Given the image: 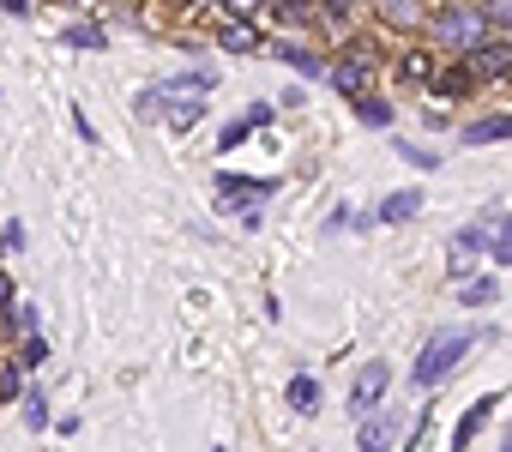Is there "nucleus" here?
<instances>
[{
  "label": "nucleus",
  "mask_w": 512,
  "mask_h": 452,
  "mask_svg": "<svg viewBox=\"0 0 512 452\" xmlns=\"http://www.w3.org/2000/svg\"><path fill=\"white\" fill-rule=\"evenodd\" d=\"M476 338H494V332H482V326H470V332H464V326H446V332H434V338L416 350V368H410V380H416L422 392H434V386H440V380H446V374H452L464 356H470V344H476Z\"/></svg>",
  "instance_id": "f257e3e1"
},
{
  "label": "nucleus",
  "mask_w": 512,
  "mask_h": 452,
  "mask_svg": "<svg viewBox=\"0 0 512 452\" xmlns=\"http://www.w3.org/2000/svg\"><path fill=\"white\" fill-rule=\"evenodd\" d=\"M428 37H434L440 49H452V55H470V49L488 37V19H482V7H464V0H452V7L428 13Z\"/></svg>",
  "instance_id": "f03ea898"
},
{
  "label": "nucleus",
  "mask_w": 512,
  "mask_h": 452,
  "mask_svg": "<svg viewBox=\"0 0 512 452\" xmlns=\"http://www.w3.org/2000/svg\"><path fill=\"white\" fill-rule=\"evenodd\" d=\"M374 73H380V55H374V43H350L332 67H326V85L338 91V97H368L374 91Z\"/></svg>",
  "instance_id": "7ed1b4c3"
},
{
  "label": "nucleus",
  "mask_w": 512,
  "mask_h": 452,
  "mask_svg": "<svg viewBox=\"0 0 512 452\" xmlns=\"http://www.w3.org/2000/svg\"><path fill=\"white\" fill-rule=\"evenodd\" d=\"M386 386H392V368L374 356L362 374H356V386H350V416L356 422H368V410H380V398H386Z\"/></svg>",
  "instance_id": "20e7f679"
},
{
  "label": "nucleus",
  "mask_w": 512,
  "mask_h": 452,
  "mask_svg": "<svg viewBox=\"0 0 512 452\" xmlns=\"http://www.w3.org/2000/svg\"><path fill=\"white\" fill-rule=\"evenodd\" d=\"M464 61H470V73H476V79H512V43H506V37H494V31H488Z\"/></svg>",
  "instance_id": "39448f33"
},
{
  "label": "nucleus",
  "mask_w": 512,
  "mask_h": 452,
  "mask_svg": "<svg viewBox=\"0 0 512 452\" xmlns=\"http://www.w3.org/2000/svg\"><path fill=\"white\" fill-rule=\"evenodd\" d=\"M266 193H278V181H266V175H217V199L223 205H241V211H253V205H260Z\"/></svg>",
  "instance_id": "423d86ee"
},
{
  "label": "nucleus",
  "mask_w": 512,
  "mask_h": 452,
  "mask_svg": "<svg viewBox=\"0 0 512 452\" xmlns=\"http://www.w3.org/2000/svg\"><path fill=\"white\" fill-rule=\"evenodd\" d=\"M494 404H500V398L488 392V398H476V404H470V410L458 416V434H452V452H470V440H476V434L488 428V416H494Z\"/></svg>",
  "instance_id": "0eeeda50"
},
{
  "label": "nucleus",
  "mask_w": 512,
  "mask_h": 452,
  "mask_svg": "<svg viewBox=\"0 0 512 452\" xmlns=\"http://www.w3.org/2000/svg\"><path fill=\"white\" fill-rule=\"evenodd\" d=\"M229 55H260V25L253 19H223V37H217Z\"/></svg>",
  "instance_id": "6e6552de"
},
{
  "label": "nucleus",
  "mask_w": 512,
  "mask_h": 452,
  "mask_svg": "<svg viewBox=\"0 0 512 452\" xmlns=\"http://www.w3.org/2000/svg\"><path fill=\"white\" fill-rule=\"evenodd\" d=\"M416 211H422V193H416V187H410V193H386V199L374 205V223H410Z\"/></svg>",
  "instance_id": "1a4fd4ad"
},
{
  "label": "nucleus",
  "mask_w": 512,
  "mask_h": 452,
  "mask_svg": "<svg viewBox=\"0 0 512 452\" xmlns=\"http://www.w3.org/2000/svg\"><path fill=\"white\" fill-rule=\"evenodd\" d=\"M482 248H494V242H488V223H470V230H458V236H452V272H464V260H476Z\"/></svg>",
  "instance_id": "9d476101"
},
{
  "label": "nucleus",
  "mask_w": 512,
  "mask_h": 452,
  "mask_svg": "<svg viewBox=\"0 0 512 452\" xmlns=\"http://www.w3.org/2000/svg\"><path fill=\"white\" fill-rule=\"evenodd\" d=\"M500 139H512V115H482L464 127V145H500Z\"/></svg>",
  "instance_id": "9b49d317"
},
{
  "label": "nucleus",
  "mask_w": 512,
  "mask_h": 452,
  "mask_svg": "<svg viewBox=\"0 0 512 452\" xmlns=\"http://www.w3.org/2000/svg\"><path fill=\"white\" fill-rule=\"evenodd\" d=\"M470 79H476V73H470V61L458 55V67H446V73H434V85H428V91L452 103V97H464V91H470Z\"/></svg>",
  "instance_id": "f8f14e48"
},
{
  "label": "nucleus",
  "mask_w": 512,
  "mask_h": 452,
  "mask_svg": "<svg viewBox=\"0 0 512 452\" xmlns=\"http://www.w3.org/2000/svg\"><path fill=\"white\" fill-rule=\"evenodd\" d=\"M278 61H290L302 79H326V61H320L314 49H302V43H278Z\"/></svg>",
  "instance_id": "ddd939ff"
},
{
  "label": "nucleus",
  "mask_w": 512,
  "mask_h": 452,
  "mask_svg": "<svg viewBox=\"0 0 512 452\" xmlns=\"http://www.w3.org/2000/svg\"><path fill=\"white\" fill-rule=\"evenodd\" d=\"M199 115H205V97H181V91H175V103H163V121H169L175 133H187Z\"/></svg>",
  "instance_id": "4468645a"
},
{
  "label": "nucleus",
  "mask_w": 512,
  "mask_h": 452,
  "mask_svg": "<svg viewBox=\"0 0 512 452\" xmlns=\"http://www.w3.org/2000/svg\"><path fill=\"white\" fill-rule=\"evenodd\" d=\"M284 398H290V410L314 416V410H320V380H314V374H296V380L284 386Z\"/></svg>",
  "instance_id": "2eb2a0df"
},
{
  "label": "nucleus",
  "mask_w": 512,
  "mask_h": 452,
  "mask_svg": "<svg viewBox=\"0 0 512 452\" xmlns=\"http://www.w3.org/2000/svg\"><path fill=\"white\" fill-rule=\"evenodd\" d=\"M19 404H25V428H31V434H43V428H49V392H43V386H25V398H19Z\"/></svg>",
  "instance_id": "dca6fc26"
},
{
  "label": "nucleus",
  "mask_w": 512,
  "mask_h": 452,
  "mask_svg": "<svg viewBox=\"0 0 512 452\" xmlns=\"http://www.w3.org/2000/svg\"><path fill=\"white\" fill-rule=\"evenodd\" d=\"M380 19H386V25H398V31H410V25H428L416 0H380Z\"/></svg>",
  "instance_id": "f3484780"
},
{
  "label": "nucleus",
  "mask_w": 512,
  "mask_h": 452,
  "mask_svg": "<svg viewBox=\"0 0 512 452\" xmlns=\"http://www.w3.org/2000/svg\"><path fill=\"white\" fill-rule=\"evenodd\" d=\"M392 416H374V422H362V446L356 452H392Z\"/></svg>",
  "instance_id": "a211bd4d"
},
{
  "label": "nucleus",
  "mask_w": 512,
  "mask_h": 452,
  "mask_svg": "<svg viewBox=\"0 0 512 452\" xmlns=\"http://www.w3.org/2000/svg\"><path fill=\"white\" fill-rule=\"evenodd\" d=\"M494 296H500V278H470V284L458 290V302H464V308H488Z\"/></svg>",
  "instance_id": "6ab92c4d"
},
{
  "label": "nucleus",
  "mask_w": 512,
  "mask_h": 452,
  "mask_svg": "<svg viewBox=\"0 0 512 452\" xmlns=\"http://www.w3.org/2000/svg\"><path fill=\"white\" fill-rule=\"evenodd\" d=\"M398 73H404V79H416V85H434V55H428V49H410Z\"/></svg>",
  "instance_id": "aec40b11"
},
{
  "label": "nucleus",
  "mask_w": 512,
  "mask_h": 452,
  "mask_svg": "<svg viewBox=\"0 0 512 452\" xmlns=\"http://www.w3.org/2000/svg\"><path fill=\"white\" fill-rule=\"evenodd\" d=\"M482 19L494 37H512V0H482Z\"/></svg>",
  "instance_id": "412c9836"
},
{
  "label": "nucleus",
  "mask_w": 512,
  "mask_h": 452,
  "mask_svg": "<svg viewBox=\"0 0 512 452\" xmlns=\"http://www.w3.org/2000/svg\"><path fill=\"white\" fill-rule=\"evenodd\" d=\"M356 115H362L368 127H392V103H386V97H362V103H356Z\"/></svg>",
  "instance_id": "4be33fe9"
},
{
  "label": "nucleus",
  "mask_w": 512,
  "mask_h": 452,
  "mask_svg": "<svg viewBox=\"0 0 512 452\" xmlns=\"http://www.w3.org/2000/svg\"><path fill=\"white\" fill-rule=\"evenodd\" d=\"M61 43H67V49H103V31H97V25H73Z\"/></svg>",
  "instance_id": "5701e85b"
},
{
  "label": "nucleus",
  "mask_w": 512,
  "mask_h": 452,
  "mask_svg": "<svg viewBox=\"0 0 512 452\" xmlns=\"http://www.w3.org/2000/svg\"><path fill=\"white\" fill-rule=\"evenodd\" d=\"M247 133H253V121L241 115V121H229V127L217 133V145H223V151H241V145H247Z\"/></svg>",
  "instance_id": "b1692460"
},
{
  "label": "nucleus",
  "mask_w": 512,
  "mask_h": 452,
  "mask_svg": "<svg viewBox=\"0 0 512 452\" xmlns=\"http://www.w3.org/2000/svg\"><path fill=\"white\" fill-rule=\"evenodd\" d=\"M13 398H25V362L0 374V404H13Z\"/></svg>",
  "instance_id": "393cba45"
},
{
  "label": "nucleus",
  "mask_w": 512,
  "mask_h": 452,
  "mask_svg": "<svg viewBox=\"0 0 512 452\" xmlns=\"http://www.w3.org/2000/svg\"><path fill=\"white\" fill-rule=\"evenodd\" d=\"M278 13H284L290 25H308V19H320V7H308V0H278Z\"/></svg>",
  "instance_id": "a878e982"
},
{
  "label": "nucleus",
  "mask_w": 512,
  "mask_h": 452,
  "mask_svg": "<svg viewBox=\"0 0 512 452\" xmlns=\"http://www.w3.org/2000/svg\"><path fill=\"white\" fill-rule=\"evenodd\" d=\"M350 13H356L350 0H320V19H326V25H338V31L350 25Z\"/></svg>",
  "instance_id": "bb28decb"
},
{
  "label": "nucleus",
  "mask_w": 512,
  "mask_h": 452,
  "mask_svg": "<svg viewBox=\"0 0 512 452\" xmlns=\"http://www.w3.org/2000/svg\"><path fill=\"white\" fill-rule=\"evenodd\" d=\"M19 362H25V368H43V362H49V344L31 332V338H25V350H19Z\"/></svg>",
  "instance_id": "cd10ccee"
},
{
  "label": "nucleus",
  "mask_w": 512,
  "mask_h": 452,
  "mask_svg": "<svg viewBox=\"0 0 512 452\" xmlns=\"http://www.w3.org/2000/svg\"><path fill=\"white\" fill-rule=\"evenodd\" d=\"M398 157L416 163V169H434V163H440V151H422V145H398Z\"/></svg>",
  "instance_id": "c85d7f7f"
},
{
  "label": "nucleus",
  "mask_w": 512,
  "mask_h": 452,
  "mask_svg": "<svg viewBox=\"0 0 512 452\" xmlns=\"http://www.w3.org/2000/svg\"><path fill=\"white\" fill-rule=\"evenodd\" d=\"M217 7H223V19H253V13H260V0H217Z\"/></svg>",
  "instance_id": "c756f323"
},
{
  "label": "nucleus",
  "mask_w": 512,
  "mask_h": 452,
  "mask_svg": "<svg viewBox=\"0 0 512 452\" xmlns=\"http://www.w3.org/2000/svg\"><path fill=\"white\" fill-rule=\"evenodd\" d=\"M494 260L512 266V217H500V242H494Z\"/></svg>",
  "instance_id": "7c9ffc66"
},
{
  "label": "nucleus",
  "mask_w": 512,
  "mask_h": 452,
  "mask_svg": "<svg viewBox=\"0 0 512 452\" xmlns=\"http://www.w3.org/2000/svg\"><path fill=\"white\" fill-rule=\"evenodd\" d=\"M7 308H19V296H13V278L0 272V314H7Z\"/></svg>",
  "instance_id": "2f4dec72"
},
{
  "label": "nucleus",
  "mask_w": 512,
  "mask_h": 452,
  "mask_svg": "<svg viewBox=\"0 0 512 452\" xmlns=\"http://www.w3.org/2000/svg\"><path fill=\"white\" fill-rule=\"evenodd\" d=\"M73 127H79V139H85V145H97V127L85 121V109H73Z\"/></svg>",
  "instance_id": "473e14b6"
},
{
  "label": "nucleus",
  "mask_w": 512,
  "mask_h": 452,
  "mask_svg": "<svg viewBox=\"0 0 512 452\" xmlns=\"http://www.w3.org/2000/svg\"><path fill=\"white\" fill-rule=\"evenodd\" d=\"M500 452H512V434H506V440H500Z\"/></svg>",
  "instance_id": "72a5a7b5"
},
{
  "label": "nucleus",
  "mask_w": 512,
  "mask_h": 452,
  "mask_svg": "<svg viewBox=\"0 0 512 452\" xmlns=\"http://www.w3.org/2000/svg\"><path fill=\"white\" fill-rule=\"evenodd\" d=\"M181 7H205V0H181Z\"/></svg>",
  "instance_id": "f704fd0d"
},
{
  "label": "nucleus",
  "mask_w": 512,
  "mask_h": 452,
  "mask_svg": "<svg viewBox=\"0 0 512 452\" xmlns=\"http://www.w3.org/2000/svg\"><path fill=\"white\" fill-rule=\"evenodd\" d=\"M0 248H7V236H0Z\"/></svg>",
  "instance_id": "c9c22d12"
},
{
  "label": "nucleus",
  "mask_w": 512,
  "mask_h": 452,
  "mask_svg": "<svg viewBox=\"0 0 512 452\" xmlns=\"http://www.w3.org/2000/svg\"><path fill=\"white\" fill-rule=\"evenodd\" d=\"M211 452H223V446H211Z\"/></svg>",
  "instance_id": "e433bc0d"
}]
</instances>
